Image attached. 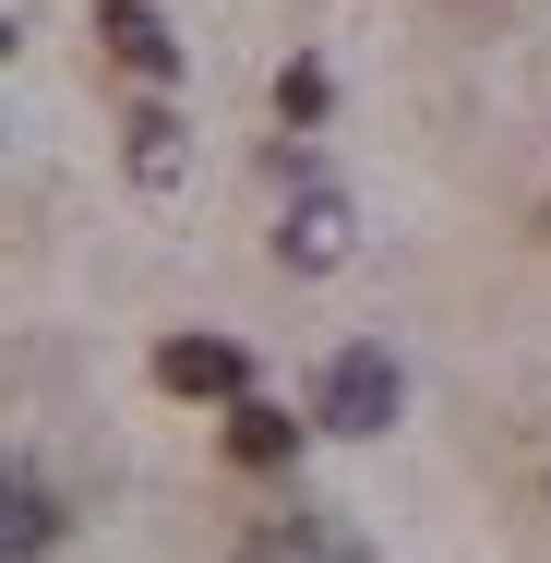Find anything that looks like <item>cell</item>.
Returning <instances> with one entry per match:
<instances>
[{"label":"cell","instance_id":"2","mask_svg":"<svg viewBox=\"0 0 551 563\" xmlns=\"http://www.w3.org/2000/svg\"><path fill=\"white\" fill-rule=\"evenodd\" d=\"M156 384H168V396H217V408H240V396H252V360H240L228 336H168V347H156Z\"/></svg>","mask_w":551,"mask_h":563},{"label":"cell","instance_id":"4","mask_svg":"<svg viewBox=\"0 0 551 563\" xmlns=\"http://www.w3.org/2000/svg\"><path fill=\"white\" fill-rule=\"evenodd\" d=\"M97 36H109L132 73H156V85L180 73V36H168V12H144V0H97Z\"/></svg>","mask_w":551,"mask_h":563},{"label":"cell","instance_id":"7","mask_svg":"<svg viewBox=\"0 0 551 563\" xmlns=\"http://www.w3.org/2000/svg\"><path fill=\"white\" fill-rule=\"evenodd\" d=\"M240 563H360V552L324 528H264V540H240Z\"/></svg>","mask_w":551,"mask_h":563},{"label":"cell","instance_id":"10","mask_svg":"<svg viewBox=\"0 0 551 563\" xmlns=\"http://www.w3.org/2000/svg\"><path fill=\"white\" fill-rule=\"evenodd\" d=\"M0 48H12V24H0Z\"/></svg>","mask_w":551,"mask_h":563},{"label":"cell","instance_id":"5","mask_svg":"<svg viewBox=\"0 0 551 563\" xmlns=\"http://www.w3.org/2000/svg\"><path fill=\"white\" fill-rule=\"evenodd\" d=\"M228 455H240V467H288V455H300V420L264 408V396H240V408H228Z\"/></svg>","mask_w":551,"mask_h":563},{"label":"cell","instance_id":"6","mask_svg":"<svg viewBox=\"0 0 551 563\" xmlns=\"http://www.w3.org/2000/svg\"><path fill=\"white\" fill-rule=\"evenodd\" d=\"M276 252H288L300 276H324V264H348V205H335V192H312V205L288 217V240H276Z\"/></svg>","mask_w":551,"mask_h":563},{"label":"cell","instance_id":"3","mask_svg":"<svg viewBox=\"0 0 551 563\" xmlns=\"http://www.w3.org/2000/svg\"><path fill=\"white\" fill-rule=\"evenodd\" d=\"M36 552H60V492L0 467V563H36Z\"/></svg>","mask_w":551,"mask_h":563},{"label":"cell","instance_id":"1","mask_svg":"<svg viewBox=\"0 0 551 563\" xmlns=\"http://www.w3.org/2000/svg\"><path fill=\"white\" fill-rule=\"evenodd\" d=\"M396 396H408V384H396V360H384V347H335L324 384H312V420L360 444V432H396Z\"/></svg>","mask_w":551,"mask_h":563},{"label":"cell","instance_id":"8","mask_svg":"<svg viewBox=\"0 0 551 563\" xmlns=\"http://www.w3.org/2000/svg\"><path fill=\"white\" fill-rule=\"evenodd\" d=\"M132 180H156V192L180 180V120H168V109H144V120H132Z\"/></svg>","mask_w":551,"mask_h":563},{"label":"cell","instance_id":"9","mask_svg":"<svg viewBox=\"0 0 551 563\" xmlns=\"http://www.w3.org/2000/svg\"><path fill=\"white\" fill-rule=\"evenodd\" d=\"M276 97H288V120H324V97H335V85H324V73H312V60H300V73H288Z\"/></svg>","mask_w":551,"mask_h":563}]
</instances>
